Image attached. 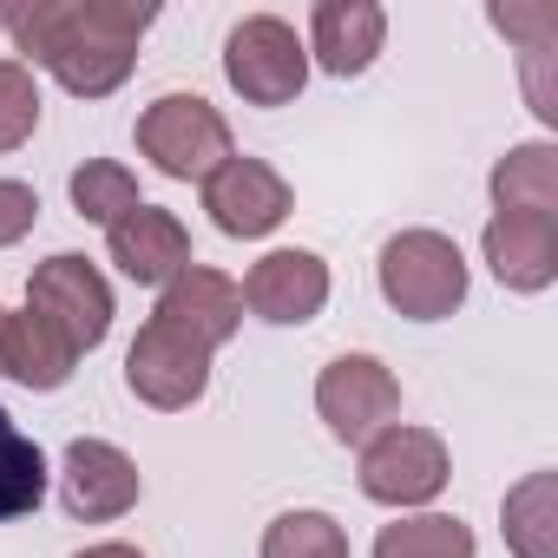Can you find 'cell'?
I'll return each mask as SVG.
<instances>
[{
	"label": "cell",
	"mask_w": 558,
	"mask_h": 558,
	"mask_svg": "<svg viewBox=\"0 0 558 558\" xmlns=\"http://www.w3.org/2000/svg\"><path fill=\"white\" fill-rule=\"evenodd\" d=\"M125 388L158 414H184L210 388V349H197L191 336H178L171 323L151 316L125 349Z\"/></svg>",
	"instance_id": "ba28073f"
},
{
	"label": "cell",
	"mask_w": 558,
	"mask_h": 558,
	"mask_svg": "<svg viewBox=\"0 0 558 558\" xmlns=\"http://www.w3.org/2000/svg\"><path fill=\"white\" fill-rule=\"evenodd\" d=\"M0 329H8V310H0Z\"/></svg>",
	"instance_id": "484cf974"
},
{
	"label": "cell",
	"mask_w": 558,
	"mask_h": 558,
	"mask_svg": "<svg viewBox=\"0 0 558 558\" xmlns=\"http://www.w3.org/2000/svg\"><path fill=\"white\" fill-rule=\"evenodd\" d=\"M480 256L512 296H545L558 283V217L532 210H493L480 230Z\"/></svg>",
	"instance_id": "7c38bea8"
},
{
	"label": "cell",
	"mask_w": 558,
	"mask_h": 558,
	"mask_svg": "<svg viewBox=\"0 0 558 558\" xmlns=\"http://www.w3.org/2000/svg\"><path fill=\"white\" fill-rule=\"evenodd\" d=\"M204 210H210V223L223 230V236H236V243H256V236H269L276 223H283L290 210H296V191H290V178L276 171L269 158H223L204 184Z\"/></svg>",
	"instance_id": "9c48e42d"
},
{
	"label": "cell",
	"mask_w": 558,
	"mask_h": 558,
	"mask_svg": "<svg viewBox=\"0 0 558 558\" xmlns=\"http://www.w3.org/2000/svg\"><path fill=\"white\" fill-rule=\"evenodd\" d=\"M151 21L158 8H138V0H34L8 14V34L27 73L47 66L73 99H106L132 80Z\"/></svg>",
	"instance_id": "6da1fadb"
},
{
	"label": "cell",
	"mask_w": 558,
	"mask_h": 558,
	"mask_svg": "<svg viewBox=\"0 0 558 558\" xmlns=\"http://www.w3.org/2000/svg\"><path fill=\"white\" fill-rule=\"evenodd\" d=\"M73 368H80V349L47 316H34V310L14 316L8 310V329H0V375L34 388V395H60L73 381Z\"/></svg>",
	"instance_id": "2e32d148"
},
{
	"label": "cell",
	"mask_w": 558,
	"mask_h": 558,
	"mask_svg": "<svg viewBox=\"0 0 558 558\" xmlns=\"http://www.w3.org/2000/svg\"><path fill=\"white\" fill-rule=\"evenodd\" d=\"M0 27H8V14H0Z\"/></svg>",
	"instance_id": "4316f807"
},
{
	"label": "cell",
	"mask_w": 558,
	"mask_h": 558,
	"mask_svg": "<svg viewBox=\"0 0 558 558\" xmlns=\"http://www.w3.org/2000/svg\"><path fill=\"white\" fill-rule=\"evenodd\" d=\"M499 525L512 558H558V473H525L499 499Z\"/></svg>",
	"instance_id": "ac0fdd59"
},
{
	"label": "cell",
	"mask_w": 558,
	"mask_h": 558,
	"mask_svg": "<svg viewBox=\"0 0 558 558\" xmlns=\"http://www.w3.org/2000/svg\"><path fill=\"white\" fill-rule=\"evenodd\" d=\"M40 132V86L21 60H0V151H21Z\"/></svg>",
	"instance_id": "603a6c76"
},
{
	"label": "cell",
	"mask_w": 558,
	"mask_h": 558,
	"mask_svg": "<svg viewBox=\"0 0 558 558\" xmlns=\"http://www.w3.org/2000/svg\"><path fill=\"white\" fill-rule=\"evenodd\" d=\"M27 310L47 316L80 355H93L112 336V283L99 276V263L80 256V250H60V256H47L27 276Z\"/></svg>",
	"instance_id": "8992f818"
},
{
	"label": "cell",
	"mask_w": 558,
	"mask_h": 558,
	"mask_svg": "<svg viewBox=\"0 0 558 558\" xmlns=\"http://www.w3.org/2000/svg\"><path fill=\"white\" fill-rule=\"evenodd\" d=\"M316 414L342 447H368L381 427L401 421V381L381 355H336L316 375Z\"/></svg>",
	"instance_id": "52a82bcc"
},
{
	"label": "cell",
	"mask_w": 558,
	"mask_h": 558,
	"mask_svg": "<svg viewBox=\"0 0 558 558\" xmlns=\"http://www.w3.org/2000/svg\"><path fill=\"white\" fill-rule=\"evenodd\" d=\"M223 80L243 106H296L303 86H310V47L296 40L290 21H276V14H243L223 40Z\"/></svg>",
	"instance_id": "277c9868"
},
{
	"label": "cell",
	"mask_w": 558,
	"mask_h": 558,
	"mask_svg": "<svg viewBox=\"0 0 558 558\" xmlns=\"http://www.w3.org/2000/svg\"><path fill=\"white\" fill-rule=\"evenodd\" d=\"M73 210L86 217V223H119L125 210H138L145 197H138V178H132V165H119V158H86L80 171H73Z\"/></svg>",
	"instance_id": "44dd1931"
},
{
	"label": "cell",
	"mask_w": 558,
	"mask_h": 558,
	"mask_svg": "<svg viewBox=\"0 0 558 558\" xmlns=\"http://www.w3.org/2000/svg\"><path fill=\"white\" fill-rule=\"evenodd\" d=\"M303 47H310V66H323L329 80H362L388 47L381 0H316Z\"/></svg>",
	"instance_id": "9a60e30c"
},
{
	"label": "cell",
	"mask_w": 558,
	"mask_h": 558,
	"mask_svg": "<svg viewBox=\"0 0 558 558\" xmlns=\"http://www.w3.org/2000/svg\"><path fill=\"white\" fill-rule=\"evenodd\" d=\"M138 158H151L158 178L204 184L223 158H236V138H230V119L210 99H197V93H158L138 112Z\"/></svg>",
	"instance_id": "3957f363"
},
{
	"label": "cell",
	"mask_w": 558,
	"mask_h": 558,
	"mask_svg": "<svg viewBox=\"0 0 558 558\" xmlns=\"http://www.w3.org/2000/svg\"><path fill=\"white\" fill-rule=\"evenodd\" d=\"M47 499V453L34 434H21V421L0 408V525L27 519Z\"/></svg>",
	"instance_id": "d6986e66"
},
{
	"label": "cell",
	"mask_w": 558,
	"mask_h": 558,
	"mask_svg": "<svg viewBox=\"0 0 558 558\" xmlns=\"http://www.w3.org/2000/svg\"><path fill=\"white\" fill-rule=\"evenodd\" d=\"M493 210H532V217H558V145L532 138V145H512L493 178Z\"/></svg>",
	"instance_id": "e0dca14e"
},
{
	"label": "cell",
	"mask_w": 558,
	"mask_h": 558,
	"mask_svg": "<svg viewBox=\"0 0 558 558\" xmlns=\"http://www.w3.org/2000/svg\"><path fill=\"white\" fill-rule=\"evenodd\" d=\"M145 480H138V460L112 440H73L66 460H60V506L80 519V525H112L138 506Z\"/></svg>",
	"instance_id": "30bf717a"
},
{
	"label": "cell",
	"mask_w": 558,
	"mask_h": 558,
	"mask_svg": "<svg viewBox=\"0 0 558 558\" xmlns=\"http://www.w3.org/2000/svg\"><path fill=\"white\" fill-rule=\"evenodd\" d=\"M381 296L408 323H447L466 303V256L447 230H401L381 243Z\"/></svg>",
	"instance_id": "7a4b0ae2"
},
{
	"label": "cell",
	"mask_w": 558,
	"mask_h": 558,
	"mask_svg": "<svg viewBox=\"0 0 558 558\" xmlns=\"http://www.w3.org/2000/svg\"><path fill=\"white\" fill-rule=\"evenodd\" d=\"M73 558H145L138 545H119V538H106V545H86V551H73Z\"/></svg>",
	"instance_id": "d4e9b609"
},
{
	"label": "cell",
	"mask_w": 558,
	"mask_h": 558,
	"mask_svg": "<svg viewBox=\"0 0 558 558\" xmlns=\"http://www.w3.org/2000/svg\"><path fill=\"white\" fill-rule=\"evenodd\" d=\"M158 323H171L178 336H191L197 349H223L236 329H243V290L230 283L223 269H210V263H191L184 276H171V283L158 290V310H151Z\"/></svg>",
	"instance_id": "4fadbf2b"
},
{
	"label": "cell",
	"mask_w": 558,
	"mask_h": 558,
	"mask_svg": "<svg viewBox=\"0 0 558 558\" xmlns=\"http://www.w3.org/2000/svg\"><path fill=\"white\" fill-rule=\"evenodd\" d=\"M106 256L119 263V276H132V283L165 290L171 276L191 269V230L178 223V210L138 204V210H125V217L106 230Z\"/></svg>",
	"instance_id": "5bb4252c"
},
{
	"label": "cell",
	"mask_w": 558,
	"mask_h": 558,
	"mask_svg": "<svg viewBox=\"0 0 558 558\" xmlns=\"http://www.w3.org/2000/svg\"><path fill=\"white\" fill-rule=\"evenodd\" d=\"M34 223H40V191L21 184V178H0V250L34 236Z\"/></svg>",
	"instance_id": "cb8c5ba5"
},
{
	"label": "cell",
	"mask_w": 558,
	"mask_h": 558,
	"mask_svg": "<svg viewBox=\"0 0 558 558\" xmlns=\"http://www.w3.org/2000/svg\"><path fill=\"white\" fill-rule=\"evenodd\" d=\"M375 558H473V525L453 512H408L381 525Z\"/></svg>",
	"instance_id": "ffe728a7"
},
{
	"label": "cell",
	"mask_w": 558,
	"mask_h": 558,
	"mask_svg": "<svg viewBox=\"0 0 558 558\" xmlns=\"http://www.w3.org/2000/svg\"><path fill=\"white\" fill-rule=\"evenodd\" d=\"M243 310L276 323V329H303L329 310V263L316 250H269L243 276Z\"/></svg>",
	"instance_id": "8fae6325"
},
{
	"label": "cell",
	"mask_w": 558,
	"mask_h": 558,
	"mask_svg": "<svg viewBox=\"0 0 558 558\" xmlns=\"http://www.w3.org/2000/svg\"><path fill=\"white\" fill-rule=\"evenodd\" d=\"M263 558H349V532H342L329 512L296 506V512H283V519H269Z\"/></svg>",
	"instance_id": "7402d4cb"
},
{
	"label": "cell",
	"mask_w": 558,
	"mask_h": 558,
	"mask_svg": "<svg viewBox=\"0 0 558 558\" xmlns=\"http://www.w3.org/2000/svg\"><path fill=\"white\" fill-rule=\"evenodd\" d=\"M453 480V453L434 427H381L368 447H362V466H355V486L375 499V506H395V512H414V506H434Z\"/></svg>",
	"instance_id": "5b68a950"
}]
</instances>
